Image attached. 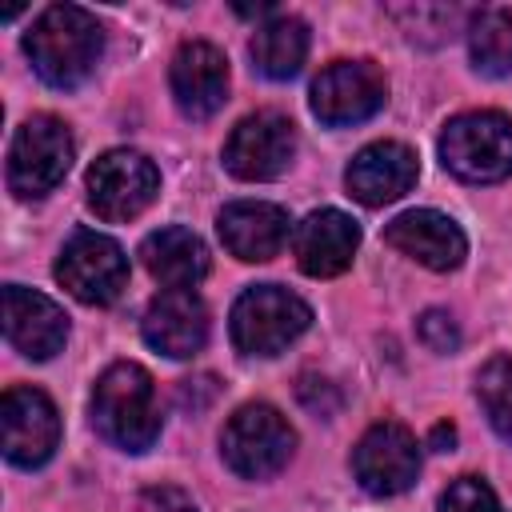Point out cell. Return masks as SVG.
Returning a JSON list of instances; mask_svg holds the SVG:
<instances>
[{"label":"cell","instance_id":"obj_1","mask_svg":"<svg viewBox=\"0 0 512 512\" xmlns=\"http://www.w3.org/2000/svg\"><path fill=\"white\" fill-rule=\"evenodd\" d=\"M24 52L36 76L52 88H80L104 52V32L80 4H52L24 36Z\"/></svg>","mask_w":512,"mask_h":512},{"label":"cell","instance_id":"obj_2","mask_svg":"<svg viewBox=\"0 0 512 512\" xmlns=\"http://www.w3.org/2000/svg\"><path fill=\"white\" fill-rule=\"evenodd\" d=\"M92 420L100 436L112 440L116 448H128V452L152 448V440L160 436V400H156L152 376L132 360L112 364L96 380Z\"/></svg>","mask_w":512,"mask_h":512},{"label":"cell","instance_id":"obj_3","mask_svg":"<svg viewBox=\"0 0 512 512\" xmlns=\"http://www.w3.org/2000/svg\"><path fill=\"white\" fill-rule=\"evenodd\" d=\"M308 324H312V308L296 292H288L280 284H252V288H244L240 300L232 304V316H228L232 344L244 356H276Z\"/></svg>","mask_w":512,"mask_h":512},{"label":"cell","instance_id":"obj_4","mask_svg":"<svg viewBox=\"0 0 512 512\" xmlns=\"http://www.w3.org/2000/svg\"><path fill=\"white\" fill-rule=\"evenodd\" d=\"M440 160L468 184L512 176V120L504 112H464L440 132Z\"/></svg>","mask_w":512,"mask_h":512},{"label":"cell","instance_id":"obj_5","mask_svg":"<svg viewBox=\"0 0 512 512\" xmlns=\"http://www.w3.org/2000/svg\"><path fill=\"white\" fill-rule=\"evenodd\" d=\"M292 448H296V432L272 404L236 408L220 432V456L244 480L276 476L292 460Z\"/></svg>","mask_w":512,"mask_h":512},{"label":"cell","instance_id":"obj_6","mask_svg":"<svg viewBox=\"0 0 512 512\" xmlns=\"http://www.w3.org/2000/svg\"><path fill=\"white\" fill-rule=\"evenodd\" d=\"M72 164V136L56 116H28L8 144V188L24 200L52 192Z\"/></svg>","mask_w":512,"mask_h":512},{"label":"cell","instance_id":"obj_7","mask_svg":"<svg viewBox=\"0 0 512 512\" xmlns=\"http://www.w3.org/2000/svg\"><path fill=\"white\" fill-rule=\"evenodd\" d=\"M388 100V80L372 60H332L312 80V116L328 128L372 120Z\"/></svg>","mask_w":512,"mask_h":512},{"label":"cell","instance_id":"obj_8","mask_svg":"<svg viewBox=\"0 0 512 512\" xmlns=\"http://www.w3.org/2000/svg\"><path fill=\"white\" fill-rule=\"evenodd\" d=\"M56 280L80 300V304H112L128 288V256L124 248L92 228L72 232V240L60 248Z\"/></svg>","mask_w":512,"mask_h":512},{"label":"cell","instance_id":"obj_9","mask_svg":"<svg viewBox=\"0 0 512 512\" xmlns=\"http://www.w3.org/2000/svg\"><path fill=\"white\" fill-rule=\"evenodd\" d=\"M160 192L156 164L136 148H112L88 168V204L100 220H132Z\"/></svg>","mask_w":512,"mask_h":512},{"label":"cell","instance_id":"obj_10","mask_svg":"<svg viewBox=\"0 0 512 512\" xmlns=\"http://www.w3.org/2000/svg\"><path fill=\"white\" fill-rule=\"evenodd\" d=\"M296 156V124L280 112L244 116L224 140V168L236 180H276Z\"/></svg>","mask_w":512,"mask_h":512},{"label":"cell","instance_id":"obj_11","mask_svg":"<svg viewBox=\"0 0 512 512\" xmlns=\"http://www.w3.org/2000/svg\"><path fill=\"white\" fill-rule=\"evenodd\" d=\"M0 428H4V456L16 468H40L52 460L60 444V416L56 404L28 384H16L0 400Z\"/></svg>","mask_w":512,"mask_h":512},{"label":"cell","instance_id":"obj_12","mask_svg":"<svg viewBox=\"0 0 512 512\" xmlns=\"http://www.w3.org/2000/svg\"><path fill=\"white\" fill-rule=\"evenodd\" d=\"M352 472L364 492L372 496H396L408 492L420 476V448L416 436L392 420L372 424L360 444L352 448Z\"/></svg>","mask_w":512,"mask_h":512},{"label":"cell","instance_id":"obj_13","mask_svg":"<svg viewBox=\"0 0 512 512\" xmlns=\"http://www.w3.org/2000/svg\"><path fill=\"white\" fill-rule=\"evenodd\" d=\"M140 332L148 348L172 360H188L208 344V308L192 288H164L144 308Z\"/></svg>","mask_w":512,"mask_h":512},{"label":"cell","instance_id":"obj_14","mask_svg":"<svg viewBox=\"0 0 512 512\" xmlns=\"http://www.w3.org/2000/svg\"><path fill=\"white\" fill-rule=\"evenodd\" d=\"M4 336L28 360H52L68 340V316L44 292L8 284L4 288Z\"/></svg>","mask_w":512,"mask_h":512},{"label":"cell","instance_id":"obj_15","mask_svg":"<svg viewBox=\"0 0 512 512\" xmlns=\"http://www.w3.org/2000/svg\"><path fill=\"white\" fill-rule=\"evenodd\" d=\"M168 84H172L176 108L188 120H208L220 112V104L228 96V60L220 48H212L204 40H188L172 56Z\"/></svg>","mask_w":512,"mask_h":512},{"label":"cell","instance_id":"obj_16","mask_svg":"<svg viewBox=\"0 0 512 512\" xmlns=\"http://www.w3.org/2000/svg\"><path fill=\"white\" fill-rule=\"evenodd\" d=\"M384 240L432 272H452L468 256V240H464L460 224L436 208H412V212L396 216L384 228Z\"/></svg>","mask_w":512,"mask_h":512},{"label":"cell","instance_id":"obj_17","mask_svg":"<svg viewBox=\"0 0 512 512\" xmlns=\"http://www.w3.org/2000/svg\"><path fill=\"white\" fill-rule=\"evenodd\" d=\"M356 244H360V224L340 208L308 212L292 236V252H296L300 272L316 276V280L340 276L356 256Z\"/></svg>","mask_w":512,"mask_h":512},{"label":"cell","instance_id":"obj_18","mask_svg":"<svg viewBox=\"0 0 512 512\" xmlns=\"http://www.w3.org/2000/svg\"><path fill=\"white\" fill-rule=\"evenodd\" d=\"M420 176V164H416V152L408 144H396V140H380V144H368L352 156L348 172H344V184L348 192L368 204V208H380V204H392L400 200Z\"/></svg>","mask_w":512,"mask_h":512},{"label":"cell","instance_id":"obj_19","mask_svg":"<svg viewBox=\"0 0 512 512\" xmlns=\"http://www.w3.org/2000/svg\"><path fill=\"white\" fill-rule=\"evenodd\" d=\"M216 232H220L224 248L236 260L260 264V260H272L284 248V240H288V212L280 204H264V200H236V204L220 208Z\"/></svg>","mask_w":512,"mask_h":512},{"label":"cell","instance_id":"obj_20","mask_svg":"<svg viewBox=\"0 0 512 512\" xmlns=\"http://www.w3.org/2000/svg\"><path fill=\"white\" fill-rule=\"evenodd\" d=\"M140 260L152 272V280H160L164 288H192L196 280L208 276V264H212L204 240L188 228H160L144 236Z\"/></svg>","mask_w":512,"mask_h":512},{"label":"cell","instance_id":"obj_21","mask_svg":"<svg viewBox=\"0 0 512 512\" xmlns=\"http://www.w3.org/2000/svg\"><path fill=\"white\" fill-rule=\"evenodd\" d=\"M308 56V24L300 16L272 12L252 36V64L268 80H292Z\"/></svg>","mask_w":512,"mask_h":512},{"label":"cell","instance_id":"obj_22","mask_svg":"<svg viewBox=\"0 0 512 512\" xmlns=\"http://www.w3.org/2000/svg\"><path fill=\"white\" fill-rule=\"evenodd\" d=\"M468 52L476 72L508 76L512 72V12L508 8H480L468 20Z\"/></svg>","mask_w":512,"mask_h":512},{"label":"cell","instance_id":"obj_23","mask_svg":"<svg viewBox=\"0 0 512 512\" xmlns=\"http://www.w3.org/2000/svg\"><path fill=\"white\" fill-rule=\"evenodd\" d=\"M480 408L488 412V424L512 444V356H492L476 376Z\"/></svg>","mask_w":512,"mask_h":512},{"label":"cell","instance_id":"obj_24","mask_svg":"<svg viewBox=\"0 0 512 512\" xmlns=\"http://www.w3.org/2000/svg\"><path fill=\"white\" fill-rule=\"evenodd\" d=\"M440 512H500V504H496V492L480 476H460L444 488Z\"/></svg>","mask_w":512,"mask_h":512},{"label":"cell","instance_id":"obj_25","mask_svg":"<svg viewBox=\"0 0 512 512\" xmlns=\"http://www.w3.org/2000/svg\"><path fill=\"white\" fill-rule=\"evenodd\" d=\"M416 332H420V340H424L432 352H456V348H460V328H456V320H452L448 312H440V308H428V312L420 316Z\"/></svg>","mask_w":512,"mask_h":512},{"label":"cell","instance_id":"obj_26","mask_svg":"<svg viewBox=\"0 0 512 512\" xmlns=\"http://www.w3.org/2000/svg\"><path fill=\"white\" fill-rule=\"evenodd\" d=\"M136 512H196V500L176 484H152L140 492Z\"/></svg>","mask_w":512,"mask_h":512},{"label":"cell","instance_id":"obj_27","mask_svg":"<svg viewBox=\"0 0 512 512\" xmlns=\"http://www.w3.org/2000/svg\"><path fill=\"white\" fill-rule=\"evenodd\" d=\"M296 396H300V404H304L312 416H332V412L340 408L336 384H328V380H320V376H300Z\"/></svg>","mask_w":512,"mask_h":512},{"label":"cell","instance_id":"obj_28","mask_svg":"<svg viewBox=\"0 0 512 512\" xmlns=\"http://www.w3.org/2000/svg\"><path fill=\"white\" fill-rule=\"evenodd\" d=\"M428 444H432L436 452H448V448L456 444V428H452V424H436L432 436H428Z\"/></svg>","mask_w":512,"mask_h":512}]
</instances>
